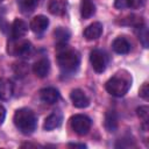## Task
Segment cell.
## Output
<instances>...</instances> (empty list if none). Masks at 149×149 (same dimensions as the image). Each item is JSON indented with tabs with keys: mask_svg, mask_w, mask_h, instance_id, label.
I'll return each mask as SVG.
<instances>
[{
	"mask_svg": "<svg viewBox=\"0 0 149 149\" xmlns=\"http://www.w3.org/2000/svg\"><path fill=\"white\" fill-rule=\"evenodd\" d=\"M57 63L63 72L72 73L74 72L80 63V56L79 54L70 49L66 43H57Z\"/></svg>",
	"mask_w": 149,
	"mask_h": 149,
	"instance_id": "obj_1",
	"label": "cell"
},
{
	"mask_svg": "<svg viewBox=\"0 0 149 149\" xmlns=\"http://www.w3.org/2000/svg\"><path fill=\"white\" fill-rule=\"evenodd\" d=\"M13 121L15 127L24 135H30L36 129V126H37L36 115L31 109L26 107L16 109V112L14 113Z\"/></svg>",
	"mask_w": 149,
	"mask_h": 149,
	"instance_id": "obj_2",
	"label": "cell"
},
{
	"mask_svg": "<svg viewBox=\"0 0 149 149\" xmlns=\"http://www.w3.org/2000/svg\"><path fill=\"white\" fill-rule=\"evenodd\" d=\"M130 85L132 84H130L129 79L119 77V76H114L106 81L105 88L109 94H112L114 97H123L130 88Z\"/></svg>",
	"mask_w": 149,
	"mask_h": 149,
	"instance_id": "obj_3",
	"label": "cell"
},
{
	"mask_svg": "<svg viewBox=\"0 0 149 149\" xmlns=\"http://www.w3.org/2000/svg\"><path fill=\"white\" fill-rule=\"evenodd\" d=\"M7 51L14 56L19 57H28L31 52V44L29 41L21 40V38H12L10 42H8V49Z\"/></svg>",
	"mask_w": 149,
	"mask_h": 149,
	"instance_id": "obj_4",
	"label": "cell"
},
{
	"mask_svg": "<svg viewBox=\"0 0 149 149\" xmlns=\"http://www.w3.org/2000/svg\"><path fill=\"white\" fill-rule=\"evenodd\" d=\"M92 121L85 114H74L70 119V126L72 130L78 135H86L91 128Z\"/></svg>",
	"mask_w": 149,
	"mask_h": 149,
	"instance_id": "obj_5",
	"label": "cell"
},
{
	"mask_svg": "<svg viewBox=\"0 0 149 149\" xmlns=\"http://www.w3.org/2000/svg\"><path fill=\"white\" fill-rule=\"evenodd\" d=\"M90 62H91V65H92V68L95 72L101 73L106 70L107 57H106L104 51H101L99 49L92 50L91 54H90Z\"/></svg>",
	"mask_w": 149,
	"mask_h": 149,
	"instance_id": "obj_6",
	"label": "cell"
},
{
	"mask_svg": "<svg viewBox=\"0 0 149 149\" xmlns=\"http://www.w3.org/2000/svg\"><path fill=\"white\" fill-rule=\"evenodd\" d=\"M70 99L72 101V105L77 108H85L90 105V99L88 97L80 90V88H74L70 92Z\"/></svg>",
	"mask_w": 149,
	"mask_h": 149,
	"instance_id": "obj_7",
	"label": "cell"
},
{
	"mask_svg": "<svg viewBox=\"0 0 149 149\" xmlns=\"http://www.w3.org/2000/svg\"><path fill=\"white\" fill-rule=\"evenodd\" d=\"M62 121H63V114H62V112L61 111H55L50 115H48L45 118L44 123H43V128L45 130L56 129V128H58L62 125Z\"/></svg>",
	"mask_w": 149,
	"mask_h": 149,
	"instance_id": "obj_8",
	"label": "cell"
},
{
	"mask_svg": "<svg viewBox=\"0 0 149 149\" xmlns=\"http://www.w3.org/2000/svg\"><path fill=\"white\" fill-rule=\"evenodd\" d=\"M40 98L43 102L52 105L59 100L61 95H59L58 90H56L55 87H45L40 91Z\"/></svg>",
	"mask_w": 149,
	"mask_h": 149,
	"instance_id": "obj_9",
	"label": "cell"
},
{
	"mask_svg": "<svg viewBox=\"0 0 149 149\" xmlns=\"http://www.w3.org/2000/svg\"><path fill=\"white\" fill-rule=\"evenodd\" d=\"M48 26H49V19L44 15H37L30 21L29 28L35 34H42L47 30Z\"/></svg>",
	"mask_w": 149,
	"mask_h": 149,
	"instance_id": "obj_10",
	"label": "cell"
},
{
	"mask_svg": "<svg viewBox=\"0 0 149 149\" xmlns=\"http://www.w3.org/2000/svg\"><path fill=\"white\" fill-rule=\"evenodd\" d=\"M50 71V62L48 58L43 57L40 58L38 61H36L33 64V72L38 77V78H44L48 76Z\"/></svg>",
	"mask_w": 149,
	"mask_h": 149,
	"instance_id": "obj_11",
	"label": "cell"
},
{
	"mask_svg": "<svg viewBox=\"0 0 149 149\" xmlns=\"http://www.w3.org/2000/svg\"><path fill=\"white\" fill-rule=\"evenodd\" d=\"M102 34V24L100 22H93L90 26H87L84 30V37L87 41L97 40Z\"/></svg>",
	"mask_w": 149,
	"mask_h": 149,
	"instance_id": "obj_12",
	"label": "cell"
},
{
	"mask_svg": "<svg viewBox=\"0 0 149 149\" xmlns=\"http://www.w3.org/2000/svg\"><path fill=\"white\" fill-rule=\"evenodd\" d=\"M28 31V24L21 20L15 19L12 23V38H22Z\"/></svg>",
	"mask_w": 149,
	"mask_h": 149,
	"instance_id": "obj_13",
	"label": "cell"
},
{
	"mask_svg": "<svg viewBox=\"0 0 149 149\" xmlns=\"http://www.w3.org/2000/svg\"><path fill=\"white\" fill-rule=\"evenodd\" d=\"M48 9L52 15L62 16L66 13L68 1L66 0H50L48 5Z\"/></svg>",
	"mask_w": 149,
	"mask_h": 149,
	"instance_id": "obj_14",
	"label": "cell"
},
{
	"mask_svg": "<svg viewBox=\"0 0 149 149\" xmlns=\"http://www.w3.org/2000/svg\"><path fill=\"white\" fill-rule=\"evenodd\" d=\"M112 48L116 54L120 55H126L130 51V43L125 38V37H116L113 43H112Z\"/></svg>",
	"mask_w": 149,
	"mask_h": 149,
	"instance_id": "obj_15",
	"label": "cell"
},
{
	"mask_svg": "<svg viewBox=\"0 0 149 149\" xmlns=\"http://www.w3.org/2000/svg\"><path fill=\"white\" fill-rule=\"evenodd\" d=\"M14 91L13 83L8 79H0V100H8L12 98Z\"/></svg>",
	"mask_w": 149,
	"mask_h": 149,
	"instance_id": "obj_16",
	"label": "cell"
},
{
	"mask_svg": "<svg viewBox=\"0 0 149 149\" xmlns=\"http://www.w3.org/2000/svg\"><path fill=\"white\" fill-rule=\"evenodd\" d=\"M105 128L109 133H114L118 128V115L114 111H107L105 114Z\"/></svg>",
	"mask_w": 149,
	"mask_h": 149,
	"instance_id": "obj_17",
	"label": "cell"
},
{
	"mask_svg": "<svg viewBox=\"0 0 149 149\" xmlns=\"http://www.w3.org/2000/svg\"><path fill=\"white\" fill-rule=\"evenodd\" d=\"M95 13V6L92 0H80V15L83 19H88Z\"/></svg>",
	"mask_w": 149,
	"mask_h": 149,
	"instance_id": "obj_18",
	"label": "cell"
},
{
	"mask_svg": "<svg viewBox=\"0 0 149 149\" xmlns=\"http://www.w3.org/2000/svg\"><path fill=\"white\" fill-rule=\"evenodd\" d=\"M135 31H136L137 37H139L140 42L142 43V45L144 48H148V45H149V34H148V28L144 26V23L141 24V26L135 27Z\"/></svg>",
	"mask_w": 149,
	"mask_h": 149,
	"instance_id": "obj_19",
	"label": "cell"
},
{
	"mask_svg": "<svg viewBox=\"0 0 149 149\" xmlns=\"http://www.w3.org/2000/svg\"><path fill=\"white\" fill-rule=\"evenodd\" d=\"M40 0H19V6L22 13L29 14L35 10Z\"/></svg>",
	"mask_w": 149,
	"mask_h": 149,
	"instance_id": "obj_20",
	"label": "cell"
},
{
	"mask_svg": "<svg viewBox=\"0 0 149 149\" xmlns=\"http://www.w3.org/2000/svg\"><path fill=\"white\" fill-rule=\"evenodd\" d=\"M54 36H55L57 43H66L68 40L70 38V31H69L66 28L58 27V28H56V30L54 31Z\"/></svg>",
	"mask_w": 149,
	"mask_h": 149,
	"instance_id": "obj_21",
	"label": "cell"
},
{
	"mask_svg": "<svg viewBox=\"0 0 149 149\" xmlns=\"http://www.w3.org/2000/svg\"><path fill=\"white\" fill-rule=\"evenodd\" d=\"M120 23H122V24H128V26H133V27H137V26L143 24L144 21H143V19H142L141 16L132 14V15H128V16L123 17V20H122Z\"/></svg>",
	"mask_w": 149,
	"mask_h": 149,
	"instance_id": "obj_22",
	"label": "cell"
},
{
	"mask_svg": "<svg viewBox=\"0 0 149 149\" xmlns=\"http://www.w3.org/2000/svg\"><path fill=\"white\" fill-rule=\"evenodd\" d=\"M136 114L143 121V125L148 123V119H149V107L148 106H140L136 109Z\"/></svg>",
	"mask_w": 149,
	"mask_h": 149,
	"instance_id": "obj_23",
	"label": "cell"
},
{
	"mask_svg": "<svg viewBox=\"0 0 149 149\" xmlns=\"http://www.w3.org/2000/svg\"><path fill=\"white\" fill-rule=\"evenodd\" d=\"M146 3V0H127V8L137 9Z\"/></svg>",
	"mask_w": 149,
	"mask_h": 149,
	"instance_id": "obj_24",
	"label": "cell"
},
{
	"mask_svg": "<svg viewBox=\"0 0 149 149\" xmlns=\"http://www.w3.org/2000/svg\"><path fill=\"white\" fill-rule=\"evenodd\" d=\"M139 95L143 99H148L149 98V85L148 83H144L141 87H140V91H139Z\"/></svg>",
	"mask_w": 149,
	"mask_h": 149,
	"instance_id": "obj_25",
	"label": "cell"
},
{
	"mask_svg": "<svg viewBox=\"0 0 149 149\" xmlns=\"http://www.w3.org/2000/svg\"><path fill=\"white\" fill-rule=\"evenodd\" d=\"M27 71H28V69H27V66H26V64H17V69H15V73L17 74V76H24L26 73H27Z\"/></svg>",
	"mask_w": 149,
	"mask_h": 149,
	"instance_id": "obj_26",
	"label": "cell"
},
{
	"mask_svg": "<svg viewBox=\"0 0 149 149\" xmlns=\"http://www.w3.org/2000/svg\"><path fill=\"white\" fill-rule=\"evenodd\" d=\"M114 6L118 9H126L127 8V0H115Z\"/></svg>",
	"mask_w": 149,
	"mask_h": 149,
	"instance_id": "obj_27",
	"label": "cell"
},
{
	"mask_svg": "<svg viewBox=\"0 0 149 149\" xmlns=\"http://www.w3.org/2000/svg\"><path fill=\"white\" fill-rule=\"evenodd\" d=\"M5 118H6V108L3 107L2 104H0V125L5 121Z\"/></svg>",
	"mask_w": 149,
	"mask_h": 149,
	"instance_id": "obj_28",
	"label": "cell"
},
{
	"mask_svg": "<svg viewBox=\"0 0 149 149\" xmlns=\"http://www.w3.org/2000/svg\"><path fill=\"white\" fill-rule=\"evenodd\" d=\"M69 147H71V148H86V146L85 144H83V143H69L68 144Z\"/></svg>",
	"mask_w": 149,
	"mask_h": 149,
	"instance_id": "obj_29",
	"label": "cell"
},
{
	"mask_svg": "<svg viewBox=\"0 0 149 149\" xmlns=\"http://www.w3.org/2000/svg\"><path fill=\"white\" fill-rule=\"evenodd\" d=\"M2 1H3V0H0V2H2Z\"/></svg>",
	"mask_w": 149,
	"mask_h": 149,
	"instance_id": "obj_30",
	"label": "cell"
}]
</instances>
